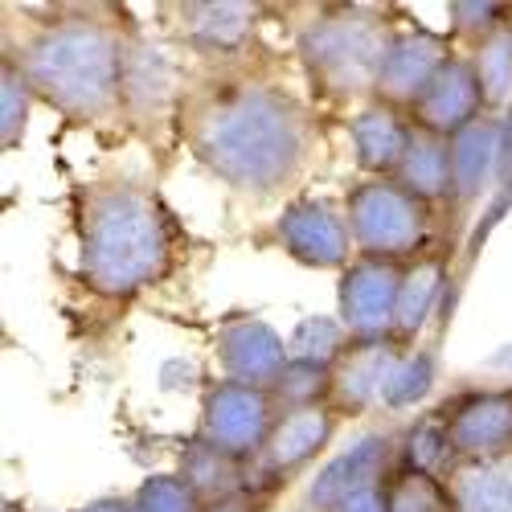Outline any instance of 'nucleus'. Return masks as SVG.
Returning <instances> with one entry per match:
<instances>
[{"mask_svg": "<svg viewBox=\"0 0 512 512\" xmlns=\"http://www.w3.org/2000/svg\"><path fill=\"white\" fill-rule=\"evenodd\" d=\"M185 144L222 185L275 197L308 173L316 127L287 87L259 74H218L185 103Z\"/></svg>", "mask_w": 512, "mask_h": 512, "instance_id": "nucleus-1", "label": "nucleus"}, {"mask_svg": "<svg viewBox=\"0 0 512 512\" xmlns=\"http://www.w3.org/2000/svg\"><path fill=\"white\" fill-rule=\"evenodd\" d=\"M177 267V238L156 189L140 177H95L78 193V275L107 300L164 283Z\"/></svg>", "mask_w": 512, "mask_h": 512, "instance_id": "nucleus-2", "label": "nucleus"}, {"mask_svg": "<svg viewBox=\"0 0 512 512\" xmlns=\"http://www.w3.org/2000/svg\"><path fill=\"white\" fill-rule=\"evenodd\" d=\"M127 41L111 17L95 9H70L58 17H41L17 41V70L29 78L33 95L58 107L70 119L103 123L123 111V66Z\"/></svg>", "mask_w": 512, "mask_h": 512, "instance_id": "nucleus-3", "label": "nucleus"}, {"mask_svg": "<svg viewBox=\"0 0 512 512\" xmlns=\"http://www.w3.org/2000/svg\"><path fill=\"white\" fill-rule=\"evenodd\" d=\"M394 41L390 21L373 9H320L295 37L304 70L328 99H365Z\"/></svg>", "mask_w": 512, "mask_h": 512, "instance_id": "nucleus-4", "label": "nucleus"}, {"mask_svg": "<svg viewBox=\"0 0 512 512\" xmlns=\"http://www.w3.org/2000/svg\"><path fill=\"white\" fill-rule=\"evenodd\" d=\"M349 230L357 254L369 259H422L426 234H431V205L414 197L398 177H373L349 189L345 197Z\"/></svg>", "mask_w": 512, "mask_h": 512, "instance_id": "nucleus-5", "label": "nucleus"}, {"mask_svg": "<svg viewBox=\"0 0 512 512\" xmlns=\"http://www.w3.org/2000/svg\"><path fill=\"white\" fill-rule=\"evenodd\" d=\"M279 410L283 406L271 390L238 386V381L222 377L201 402V443L234 463H254L275 431Z\"/></svg>", "mask_w": 512, "mask_h": 512, "instance_id": "nucleus-6", "label": "nucleus"}, {"mask_svg": "<svg viewBox=\"0 0 512 512\" xmlns=\"http://www.w3.org/2000/svg\"><path fill=\"white\" fill-rule=\"evenodd\" d=\"M271 234L287 259H295L300 267H312V271H345L357 259L349 213H345V205H336L328 197L287 201Z\"/></svg>", "mask_w": 512, "mask_h": 512, "instance_id": "nucleus-7", "label": "nucleus"}, {"mask_svg": "<svg viewBox=\"0 0 512 512\" xmlns=\"http://www.w3.org/2000/svg\"><path fill=\"white\" fill-rule=\"evenodd\" d=\"M402 279L406 263L394 259H357L340 271L336 287V320L349 328L353 340H377V336H394V316L402 300Z\"/></svg>", "mask_w": 512, "mask_h": 512, "instance_id": "nucleus-8", "label": "nucleus"}, {"mask_svg": "<svg viewBox=\"0 0 512 512\" xmlns=\"http://www.w3.org/2000/svg\"><path fill=\"white\" fill-rule=\"evenodd\" d=\"M447 58H451L447 37H439L431 29H398L386 58H381L373 99L410 115L418 107V99L426 95V87L435 82V74L443 70Z\"/></svg>", "mask_w": 512, "mask_h": 512, "instance_id": "nucleus-9", "label": "nucleus"}, {"mask_svg": "<svg viewBox=\"0 0 512 512\" xmlns=\"http://www.w3.org/2000/svg\"><path fill=\"white\" fill-rule=\"evenodd\" d=\"M390 455H394L390 431L361 435L349 451H340L332 463H324L320 476H312V484L300 500V512H340L345 500L381 484V476H386V467H390Z\"/></svg>", "mask_w": 512, "mask_h": 512, "instance_id": "nucleus-10", "label": "nucleus"}, {"mask_svg": "<svg viewBox=\"0 0 512 512\" xmlns=\"http://www.w3.org/2000/svg\"><path fill=\"white\" fill-rule=\"evenodd\" d=\"M443 422L463 463L512 455V390H472L447 402Z\"/></svg>", "mask_w": 512, "mask_h": 512, "instance_id": "nucleus-11", "label": "nucleus"}, {"mask_svg": "<svg viewBox=\"0 0 512 512\" xmlns=\"http://www.w3.org/2000/svg\"><path fill=\"white\" fill-rule=\"evenodd\" d=\"M484 115H488V103H484V91H480L476 66L463 54H451L443 62L435 82L426 87V95L410 111L414 127H422V132H431V136H443V140H455L459 132H467V127H472L476 119H484Z\"/></svg>", "mask_w": 512, "mask_h": 512, "instance_id": "nucleus-12", "label": "nucleus"}, {"mask_svg": "<svg viewBox=\"0 0 512 512\" xmlns=\"http://www.w3.org/2000/svg\"><path fill=\"white\" fill-rule=\"evenodd\" d=\"M402 340L377 336V340H353L349 353L332 365V398L328 406L340 414H365L381 402L390 377L402 361Z\"/></svg>", "mask_w": 512, "mask_h": 512, "instance_id": "nucleus-13", "label": "nucleus"}, {"mask_svg": "<svg viewBox=\"0 0 512 512\" xmlns=\"http://www.w3.org/2000/svg\"><path fill=\"white\" fill-rule=\"evenodd\" d=\"M218 361L226 381L254 386V390H275V381L291 361V349L267 320L238 316L218 332Z\"/></svg>", "mask_w": 512, "mask_h": 512, "instance_id": "nucleus-14", "label": "nucleus"}, {"mask_svg": "<svg viewBox=\"0 0 512 512\" xmlns=\"http://www.w3.org/2000/svg\"><path fill=\"white\" fill-rule=\"evenodd\" d=\"M168 13L177 37L205 58L242 54L259 29V5H238V0H197V5H173Z\"/></svg>", "mask_w": 512, "mask_h": 512, "instance_id": "nucleus-15", "label": "nucleus"}, {"mask_svg": "<svg viewBox=\"0 0 512 512\" xmlns=\"http://www.w3.org/2000/svg\"><path fill=\"white\" fill-rule=\"evenodd\" d=\"M336 435V410L332 406H295V410H279L275 431L263 447V455L254 459V472L267 480H287L332 443Z\"/></svg>", "mask_w": 512, "mask_h": 512, "instance_id": "nucleus-16", "label": "nucleus"}, {"mask_svg": "<svg viewBox=\"0 0 512 512\" xmlns=\"http://www.w3.org/2000/svg\"><path fill=\"white\" fill-rule=\"evenodd\" d=\"M414 136V119L398 107L386 103H365L353 119H349V140H353V156L365 173L373 177H394L398 164L410 148Z\"/></svg>", "mask_w": 512, "mask_h": 512, "instance_id": "nucleus-17", "label": "nucleus"}, {"mask_svg": "<svg viewBox=\"0 0 512 512\" xmlns=\"http://www.w3.org/2000/svg\"><path fill=\"white\" fill-rule=\"evenodd\" d=\"M500 156H504V119L484 115L467 132L451 140V173H455V205H472L484 197V189L500 177Z\"/></svg>", "mask_w": 512, "mask_h": 512, "instance_id": "nucleus-18", "label": "nucleus"}, {"mask_svg": "<svg viewBox=\"0 0 512 512\" xmlns=\"http://www.w3.org/2000/svg\"><path fill=\"white\" fill-rule=\"evenodd\" d=\"M177 99V66L160 46H127L123 66V111L127 115H160Z\"/></svg>", "mask_w": 512, "mask_h": 512, "instance_id": "nucleus-19", "label": "nucleus"}, {"mask_svg": "<svg viewBox=\"0 0 512 512\" xmlns=\"http://www.w3.org/2000/svg\"><path fill=\"white\" fill-rule=\"evenodd\" d=\"M414 197H422L426 205L435 201H451L455 197V173H451V140L443 136H431L422 132V127H414L410 136V148L398 164L394 173Z\"/></svg>", "mask_w": 512, "mask_h": 512, "instance_id": "nucleus-20", "label": "nucleus"}, {"mask_svg": "<svg viewBox=\"0 0 512 512\" xmlns=\"http://www.w3.org/2000/svg\"><path fill=\"white\" fill-rule=\"evenodd\" d=\"M447 492L455 512H512V455L459 463Z\"/></svg>", "mask_w": 512, "mask_h": 512, "instance_id": "nucleus-21", "label": "nucleus"}, {"mask_svg": "<svg viewBox=\"0 0 512 512\" xmlns=\"http://www.w3.org/2000/svg\"><path fill=\"white\" fill-rule=\"evenodd\" d=\"M443 279H447V267L439 254H422V259H414L406 267L402 300H398V316H394V340H414L426 328V320L435 316Z\"/></svg>", "mask_w": 512, "mask_h": 512, "instance_id": "nucleus-22", "label": "nucleus"}, {"mask_svg": "<svg viewBox=\"0 0 512 512\" xmlns=\"http://www.w3.org/2000/svg\"><path fill=\"white\" fill-rule=\"evenodd\" d=\"M467 58H472V66H476L488 115H500L508 107V99H512V25L508 29H496L484 41H476Z\"/></svg>", "mask_w": 512, "mask_h": 512, "instance_id": "nucleus-23", "label": "nucleus"}, {"mask_svg": "<svg viewBox=\"0 0 512 512\" xmlns=\"http://www.w3.org/2000/svg\"><path fill=\"white\" fill-rule=\"evenodd\" d=\"M459 451L451 443V431L443 418H422L410 426L406 435V472H422V476H435V480H451V472L459 467Z\"/></svg>", "mask_w": 512, "mask_h": 512, "instance_id": "nucleus-24", "label": "nucleus"}, {"mask_svg": "<svg viewBox=\"0 0 512 512\" xmlns=\"http://www.w3.org/2000/svg\"><path fill=\"white\" fill-rule=\"evenodd\" d=\"M349 345H353V336L336 316H304L287 336L291 361H308V365H324V369H332L345 357Z\"/></svg>", "mask_w": 512, "mask_h": 512, "instance_id": "nucleus-25", "label": "nucleus"}, {"mask_svg": "<svg viewBox=\"0 0 512 512\" xmlns=\"http://www.w3.org/2000/svg\"><path fill=\"white\" fill-rule=\"evenodd\" d=\"M431 390H435V353H431V349H410V353L398 361L386 394H381V406L410 410V406L426 402V394H431Z\"/></svg>", "mask_w": 512, "mask_h": 512, "instance_id": "nucleus-26", "label": "nucleus"}, {"mask_svg": "<svg viewBox=\"0 0 512 512\" xmlns=\"http://www.w3.org/2000/svg\"><path fill=\"white\" fill-rule=\"evenodd\" d=\"M271 394H275V402L283 410H295V406H328V398H332V369L308 365V361H287V369L275 381Z\"/></svg>", "mask_w": 512, "mask_h": 512, "instance_id": "nucleus-27", "label": "nucleus"}, {"mask_svg": "<svg viewBox=\"0 0 512 512\" xmlns=\"http://www.w3.org/2000/svg\"><path fill=\"white\" fill-rule=\"evenodd\" d=\"M132 508L136 512H205V500L193 492V484L185 476L156 472L136 488Z\"/></svg>", "mask_w": 512, "mask_h": 512, "instance_id": "nucleus-28", "label": "nucleus"}, {"mask_svg": "<svg viewBox=\"0 0 512 512\" xmlns=\"http://www.w3.org/2000/svg\"><path fill=\"white\" fill-rule=\"evenodd\" d=\"M29 103H33L29 78L17 70V62L5 58V66H0V144H5V148L21 144L25 119H29Z\"/></svg>", "mask_w": 512, "mask_h": 512, "instance_id": "nucleus-29", "label": "nucleus"}, {"mask_svg": "<svg viewBox=\"0 0 512 512\" xmlns=\"http://www.w3.org/2000/svg\"><path fill=\"white\" fill-rule=\"evenodd\" d=\"M390 512H455V508L443 480L422 472H402L390 484Z\"/></svg>", "mask_w": 512, "mask_h": 512, "instance_id": "nucleus-30", "label": "nucleus"}, {"mask_svg": "<svg viewBox=\"0 0 512 512\" xmlns=\"http://www.w3.org/2000/svg\"><path fill=\"white\" fill-rule=\"evenodd\" d=\"M508 25H512V5H451V29L472 37V46Z\"/></svg>", "mask_w": 512, "mask_h": 512, "instance_id": "nucleus-31", "label": "nucleus"}, {"mask_svg": "<svg viewBox=\"0 0 512 512\" xmlns=\"http://www.w3.org/2000/svg\"><path fill=\"white\" fill-rule=\"evenodd\" d=\"M340 512H390V492L386 488H365V492H357L353 500H345V508Z\"/></svg>", "mask_w": 512, "mask_h": 512, "instance_id": "nucleus-32", "label": "nucleus"}, {"mask_svg": "<svg viewBox=\"0 0 512 512\" xmlns=\"http://www.w3.org/2000/svg\"><path fill=\"white\" fill-rule=\"evenodd\" d=\"M78 512H136L132 500H123V496H103V500H91L87 508H78Z\"/></svg>", "mask_w": 512, "mask_h": 512, "instance_id": "nucleus-33", "label": "nucleus"}, {"mask_svg": "<svg viewBox=\"0 0 512 512\" xmlns=\"http://www.w3.org/2000/svg\"><path fill=\"white\" fill-rule=\"evenodd\" d=\"M205 512H259V508H254V500H250L246 492H238V496H230V500H222V504H209Z\"/></svg>", "mask_w": 512, "mask_h": 512, "instance_id": "nucleus-34", "label": "nucleus"}, {"mask_svg": "<svg viewBox=\"0 0 512 512\" xmlns=\"http://www.w3.org/2000/svg\"><path fill=\"white\" fill-rule=\"evenodd\" d=\"M492 365H500V369H512V349H500V353L492 357Z\"/></svg>", "mask_w": 512, "mask_h": 512, "instance_id": "nucleus-35", "label": "nucleus"}]
</instances>
